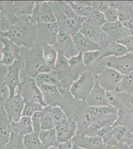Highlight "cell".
I'll return each instance as SVG.
<instances>
[{
  "instance_id": "cell-43",
  "label": "cell",
  "mask_w": 133,
  "mask_h": 149,
  "mask_svg": "<svg viewBox=\"0 0 133 149\" xmlns=\"http://www.w3.org/2000/svg\"><path fill=\"white\" fill-rule=\"evenodd\" d=\"M32 122V128L33 133L39 135V133L41 130V111L36 112L31 117Z\"/></svg>"
},
{
  "instance_id": "cell-30",
  "label": "cell",
  "mask_w": 133,
  "mask_h": 149,
  "mask_svg": "<svg viewBox=\"0 0 133 149\" xmlns=\"http://www.w3.org/2000/svg\"><path fill=\"white\" fill-rule=\"evenodd\" d=\"M117 125L125 126L133 132V107L118 111L117 118L113 126Z\"/></svg>"
},
{
  "instance_id": "cell-45",
  "label": "cell",
  "mask_w": 133,
  "mask_h": 149,
  "mask_svg": "<svg viewBox=\"0 0 133 149\" xmlns=\"http://www.w3.org/2000/svg\"><path fill=\"white\" fill-rule=\"evenodd\" d=\"M117 42L125 46L129 52L133 54V35H129L124 38L118 41Z\"/></svg>"
},
{
  "instance_id": "cell-9",
  "label": "cell",
  "mask_w": 133,
  "mask_h": 149,
  "mask_svg": "<svg viewBox=\"0 0 133 149\" xmlns=\"http://www.w3.org/2000/svg\"><path fill=\"white\" fill-rule=\"evenodd\" d=\"M123 74L115 70L104 67L102 70L95 76V80L106 92L116 91Z\"/></svg>"
},
{
  "instance_id": "cell-56",
  "label": "cell",
  "mask_w": 133,
  "mask_h": 149,
  "mask_svg": "<svg viewBox=\"0 0 133 149\" xmlns=\"http://www.w3.org/2000/svg\"><path fill=\"white\" fill-rule=\"evenodd\" d=\"M132 96H133V94H132Z\"/></svg>"
},
{
  "instance_id": "cell-25",
  "label": "cell",
  "mask_w": 133,
  "mask_h": 149,
  "mask_svg": "<svg viewBox=\"0 0 133 149\" xmlns=\"http://www.w3.org/2000/svg\"><path fill=\"white\" fill-rule=\"evenodd\" d=\"M34 79L38 87L43 85L56 86L58 88L61 87V78L60 75L57 72L54 70L49 72L40 74Z\"/></svg>"
},
{
  "instance_id": "cell-5",
  "label": "cell",
  "mask_w": 133,
  "mask_h": 149,
  "mask_svg": "<svg viewBox=\"0 0 133 149\" xmlns=\"http://www.w3.org/2000/svg\"><path fill=\"white\" fill-rule=\"evenodd\" d=\"M24 66V61L22 55L11 66L7 67L8 71L2 81L7 86L10 93V96L15 95L21 83L20 73Z\"/></svg>"
},
{
  "instance_id": "cell-24",
  "label": "cell",
  "mask_w": 133,
  "mask_h": 149,
  "mask_svg": "<svg viewBox=\"0 0 133 149\" xmlns=\"http://www.w3.org/2000/svg\"><path fill=\"white\" fill-rule=\"evenodd\" d=\"M10 127L12 133L22 137L33 132L31 117L22 116L19 120L12 121Z\"/></svg>"
},
{
  "instance_id": "cell-47",
  "label": "cell",
  "mask_w": 133,
  "mask_h": 149,
  "mask_svg": "<svg viewBox=\"0 0 133 149\" xmlns=\"http://www.w3.org/2000/svg\"><path fill=\"white\" fill-rule=\"evenodd\" d=\"M129 146L125 143H118L112 146H106L104 149H129Z\"/></svg>"
},
{
  "instance_id": "cell-22",
  "label": "cell",
  "mask_w": 133,
  "mask_h": 149,
  "mask_svg": "<svg viewBox=\"0 0 133 149\" xmlns=\"http://www.w3.org/2000/svg\"><path fill=\"white\" fill-rule=\"evenodd\" d=\"M133 141V132L124 126H113L112 131V142L111 145L118 143H125L129 146Z\"/></svg>"
},
{
  "instance_id": "cell-16",
  "label": "cell",
  "mask_w": 133,
  "mask_h": 149,
  "mask_svg": "<svg viewBox=\"0 0 133 149\" xmlns=\"http://www.w3.org/2000/svg\"><path fill=\"white\" fill-rule=\"evenodd\" d=\"M71 144L85 149H104L106 146L97 136L78 134L72 138Z\"/></svg>"
},
{
  "instance_id": "cell-44",
  "label": "cell",
  "mask_w": 133,
  "mask_h": 149,
  "mask_svg": "<svg viewBox=\"0 0 133 149\" xmlns=\"http://www.w3.org/2000/svg\"><path fill=\"white\" fill-rule=\"evenodd\" d=\"M102 13L104 15L106 22H116L118 20V10L113 8L109 7Z\"/></svg>"
},
{
  "instance_id": "cell-19",
  "label": "cell",
  "mask_w": 133,
  "mask_h": 149,
  "mask_svg": "<svg viewBox=\"0 0 133 149\" xmlns=\"http://www.w3.org/2000/svg\"><path fill=\"white\" fill-rule=\"evenodd\" d=\"M86 19V17H81L75 15L57 21V22L60 31L72 36L79 32Z\"/></svg>"
},
{
  "instance_id": "cell-21",
  "label": "cell",
  "mask_w": 133,
  "mask_h": 149,
  "mask_svg": "<svg viewBox=\"0 0 133 149\" xmlns=\"http://www.w3.org/2000/svg\"><path fill=\"white\" fill-rule=\"evenodd\" d=\"M72 42L76 51L78 53L100 50V45L88 39L79 32L72 36Z\"/></svg>"
},
{
  "instance_id": "cell-29",
  "label": "cell",
  "mask_w": 133,
  "mask_h": 149,
  "mask_svg": "<svg viewBox=\"0 0 133 149\" xmlns=\"http://www.w3.org/2000/svg\"><path fill=\"white\" fill-rule=\"evenodd\" d=\"M42 56L45 63L49 68L53 70L58 58V53L53 46L47 43L41 45Z\"/></svg>"
},
{
  "instance_id": "cell-35",
  "label": "cell",
  "mask_w": 133,
  "mask_h": 149,
  "mask_svg": "<svg viewBox=\"0 0 133 149\" xmlns=\"http://www.w3.org/2000/svg\"><path fill=\"white\" fill-rule=\"evenodd\" d=\"M50 115L54 128L66 121L68 118L65 112L60 107H51Z\"/></svg>"
},
{
  "instance_id": "cell-26",
  "label": "cell",
  "mask_w": 133,
  "mask_h": 149,
  "mask_svg": "<svg viewBox=\"0 0 133 149\" xmlns=\"http://www.w3.org/2000/svg\"><path fill=\"white\" fill-rule=\"evenodd\" d=\"M100 50L102 53L101 60L104 58L119 57L129 53L125 46L117 42H109Z\"/></svg>"
},
{
  "instance_id": "cell-11",
  "label": "cell",
  "mask_w": 133,
  "mask_h": 149,
  "mask_svg": "<svg viewBox=\"0 0 133 149\" xmlns=\"http://www.w3.org/2000/svg\"><path fill=\"white\" fill-rule=\"evenodd\" d=\"M0 42L3 44L1 49L2 57L0 59V64L7 67L11 66L20 57V48L10 39L1 36H0Z\"/></svg>"
},
{
  "instance_id": "cell-3",
  "label": "cell",
  "mask_w": 133,
  "mask_h": 149,
  "mask_svg": "<svg viewBox=\"0 0 133 149\" xmlns=\"http://www.w3.org/2000/svg\"><path fill=\"white\" fill-rule=\"evenodd\" d=\"M96 74L91 70L81 73L72 82L69 92L74 98L80 101H86L95 83Z\"/></svg>"
},
{
  "instance_id": "cell-42",
  "label": "cell",
  "mask_w": 133,
  "mask_h": 149,
  "mask_svg": "<svg viewBox=\"0 0 133 149\" xmlns=\"http://www.w3.org/2000/svg\"><path fill=\"white\" fill-rule=\"evenodd\" d=\"M113 126L103 128L97 131L94 135L100 137L106 146H110L112 142V131Z\"/></svg>"
},
{
  "instance_id": "cell-7",
  "label": "cell",
  "mask_w": 133,
  "mask_h": 149,
  "mask_svg": "<svg viewBox=\"0 0 133 149\" xmlns=\"http://www.w3.org/2000/svg\"><path fill=\"white\" fill-rule=\"evenodd\" d=\"M36 39L35 45H40L43 43H47L51 46L55 44L59 28L57 22L49 24H36Z\"/></svg>"
},
{
  "instance_id": "cell-52",
  "label": "cell",
  "mask_w": 133,
  "mask_h": 149,
  "mask_svg": "<svg viewBox=\"0 0 133 149\" xmlns=\"http://www.w3.org/2000/svg\"><path fill=\"white\" fill-rule=\"evenodd\" d=\"M129 3H130V6L131 7L133 10V1H129Z\"/></svg>"
},
{
  "instance_id": "cell-2",
  "label": "cell",
  "mask_w": 133,
  "mask_h": 149,
  "mask_svg": "<svg viewBox=\"0 0 133 149\" xmlns=\"http://www.w3.org/2000/svg\"><path fill=\"white\" fill-rule=\"evenodd\" d=\"M23 58L24 66L20 73V78L29 77L35 79L40 74L52 70L44 62L40 45H35L31 50L27 51Z\"/></svg>"
},
{
  "instance_id": "cell-31",
  "label": "cell",
  "mask_w": 133,
  "mask_h": 149,
  "mask_svg": "<svg viewBox=\"0 0 133 149\" xmlns=\"http://www.w3.org/2000/svg\"><path fill=\"white\" fill-rule=\"evenodd\" d=\"M39 137L41 142L46 149L51 147H58L59 144L55 128L41 130L39 133Z\"/></svg>"
},
{
  "instance_id": "cell-41",
  "label": "cell",
  "mask_w": 133,
  "mask_h": 149,
  "mask_svg": "<svg viewBox=\"0 0 133 149\" xmlns=\"http://www.w3.org/2000/svg\"><path fill=\"white\" fill-rule=\"evenodd\" d=\"M23 139L22 136L11 133L10 140L2 149H25Z\"/></svg>"
},
{
  "instance_id": "cell-54",
  "label": "cell",
  "mask_w": 133,
  "mask_h": 149,
  "mask_svg": "<svg viewBox=\"0 0 133 149\" xmlns=\"http://www.w3.org/2000/svg\"><path fill=\"white\" fill-rule=\"evenodd\" d=\"M129 148H131V149H133V142L132 143V144L129 146Z\"/></svg>"
},
{
  "instance_id": "cell-38",
  "label": "cell",
  "mask_w": 133,
  "mask_h": 149,
  "mask_svg": "<svg viewBox=\"0 0 133 149\" xmlns=\"http://www.w3.org/2000/svg\"><path fill=\"white\" fill-rule=\"evenodd\" d=\"M51 107H43L41 111V130H46L54 129V127L51 118L50 110Z\"/></svg>"
},
{
  "instance_id": "cell-36",
  "label": "cell",
  "mask_w": 133,
  "mask_h": 149,
  "mask_svg": "<svg viewBox=\"0 0 133 149\" xmlns=\"http://www.w3.org/2000/svg\"><path fill=\"white\" fill-rule=\"evenodd\" d=\"M102 53L100 50L89 51L83 53V62L88 68L94 66L101 60Z\"/></svg>"
},
{
  "instance_id": "cell-18",
  "label": "cell",
  "mask_w": 133,
  "mask_h": 149,
  "mask_svg": "<svg viewBox=\"0 0 133 149\" xmlns=\"http://www.w3.org/2000/svg\"><path fill=\"white\" fill-rule=\"evenodd\" d=\"M42 92L43 100L46 106L60 107L64 100L58 87L52 85H43L39 87Z\"/></svg>"
},
{
  "instance_id": "cell-13",
  "label": "cell",
  "mask_w": 133,
  "mask_h": 149,
  "mask_svg": "<svg viewBox=\"0 0 133 149\" xmlns=\"http://www.w3.org/2000/svg\"><path fill=\"white\" fill-rule=\"evenodd\" d=\"M53 47L59 54L64 56L68 60L79 53L74 46L72 36L60 30L56 42Z\"/></svg>"
},
{
  "instance_id": "cell-28",
  "label": "cell",
  "mask_w": 133,
  "mask_h": 149,
  "mask_svg": "<svg viewBox=\"0 0 133 149\" xmlns=\"http://www.w3.org/2000/svg\"><path fill=\"white\" fill-rule=\"evenodd\" d=\"M14 3L15 1H0V10L8 27L15 24L19 19L15 14Z\"/></svg>"
},
{
  "instance_id": "cell-14",
  "label": "cell",
  "mask_w": 133,
  "mask_h": 149,
  "mask_svg": "<svg viewBox=\"0 0 133 149\" xmlns=\"http://www.w3.org/2000/svg\"><path fill=\"white\" fill-rule=\"evenodd\" d=\"M56 133L58 143L71 142L77 131V122L70 118L56 127Z\"/></svg>"
},
{
  "instance_id": "cell-39",
  "label": "cell",
  "mask_w": 133,
  "mask_h": 149,
  "mask_svg": "<svg viewBox=\"0 0 133 149\" xmlns=\"http://www.w3.org/2000/svg\"><path fill=\"white\" fill-rule=\"evenodd\" d=\"M118 20L124 24L130 20L133 17V10L129 1H125L123 6L118 10Z\"/></svg>"
},
{
  "instance_id": "cell-33",
  "label": "cell",
  "mask_w": 133,
  "mask_h": 149,
  "mask_svg": "<svg viewBox=\"0 0 133 149\" xmlns=\"http://www.w3.org/2000/svg\"><path fill=\"white\" fill-rule=\"evenodd\" d=\"M23 142L25 149H46L41 142L39 135L33 132L24 136Z\"/></svg>"
},
{
  "instance_id": "cell-6",
  "label": "cell",
  "mask_w": 133,
  "mask_h": 149,
  "mask_svg": "<svg viewBox=\"0 0 133 149\" xmlns=\"http://www.w3.org/2000/svg\"><path fill=\"white\" fill-rule=\"evenodd\" d=\"M18 90L24 102H34L45 107L42 92L36 85L34 78L26 77L22 79Z\"/></svg>"
},
{
  "instance_id": "cell-1",
  "label": "cell",
  "mask_w": 133,
  "mask_h": 149,
  "mask_svg": "<svg viewBox=\"0 0 133 149\" xmlns=\"http://www.w3.org/2000/svg\"><path fill=\"white\" fill-rule=\"evenodd\" d=\"M0 36L10 39L19 47L22 46L29 51L35 45L36 29V26L29 21L28 17H21L7 31L0 30Z\"/></svg>"
},
{
  "instance_id": "cell-46",
  "label": "cell",
  "mask_w": 133,
  "mask_h": 149,
  "mask_svg": "<svg viewBox=\"0 0 133 149\" xmlns=\"http://www.w3.org/2000/svg\"><path fill=\"white\" fill-rule=\"evenodd\" d=\"M10 96V93L7 86L3 81H0V107L3 106L4 102Z\"/></svg>"
},
{
  "instance_id": "cell-23",
  "label": "cell",
  "mask_w": 133,
  "mask_h": 149,
  "mask_svg": "<svg viewBox=\"0 0 133 149\" xmlns=\"http://www.w3.org/2000/svg\"><path fill=\"white\" fill-rule=\"evenodd\" d=\"M10 122L3 106L0 107V149L8 143L11 136Z\"/></svg>"
},
{
  "instance_id": "cell-8",
  "label": "cell",
  "mask_w": 133,
  "mask_h": 149,
  "mask_svg": "<svg viewBox=\"0 0 133 149\" xmlns=\"http://www.w3.org/2000/svg\"><path fill=\"white\" fill-rule=\"evenodd\" d=\"M100 61L104 67L112 68L123 75L133 72V54L131 53L119 57L104 58Z\"/></svg>"
},
{
  "instance_id": "cell-34",
  "label": "cell",
  "mask_w": 133,
  "mask_h": 149,
  "mask_svg": "<svg viewBox=\"0 0 133 149\" xmlns=\"http://www.w3.org/2000/svg\"><path fill=\"white\" fill-rule=\"evenodd\" d=\"M116 91L132 95L133 93V72L123 75Z\"/></svg>"
},
{
  "instance_id": "cell-15",
  "label": "cell",
  "mask_w": 133,
  "mask_h": 149,
  "mask_svg": "<svg viewBox=\"0 0 133 149\" xmlns=\"http://www.w3.org/2000/svg\"><path fill=\"white\" fill-rule=\"evenodd\" d=\"M101 29L107 35L109 42H117L131 35L119 20L116 22H106L101 27Z\"/></svg>"
},
{
  "instance_id": "cell-48",
  "label": "cell",
  "mask_w": 133,
  "mask_h": 149,
  "mask_svg": "<svg viewBox=\"0 0 133 149\" xmlns=\"http://www.w3.org/2000/svg\"><path fill=\"white\" fill-rule=\"evenodd\" d=\"M122 24L130 32V34L133 35V17L128 22Z\"/></svg>"
},
{
  "instance_id": "cell-51",
  "label": "cell",
  "mask_w": 133,
  "mask_h": 149,
  "mask_svg": "<svg viewBox=\"0 0 133 149\" xmlns=\"http://www.w3.org/2000/svg\"><path fill=\"white\" fill-rule=\"evenodd\" d=\"M71 149H85L79 147V146H76V145H72V148Z\"/></svg>"
},
{
  "instance_id": "cell-10",
  "label": "cell",
  "mask_w": 133,
  "mask_h": 149,
  "mask_svg": "<svg viewBox=\"0 0 133 149\" xmlns=\"http://www.w3.org/2000/svg\"><path fill=\"white\" fill-rule=\"evenodd\" d=\"M24 102L17 90L15 95L9 96L3 104V108L10 122L17 121L22 117Z\"/></svg>"
},
{
  "instance_id": "cell-4",
  "label": "cell",
  "mask_w": 133,
  "mask_h": 149,
  "mask_svg": "<svg viewBox=\"0 0 133 149\" xmlns=\"http://www.w3.org/2000/svg\"><path fill=\"white\" fill-rule=\"evenodd\" d=\"M29 21L36 25L38 24H49L56 22V18L51 5V1H35V4Z\"/></svg>"
},
{
  "instance_id": "cell-37",
  "label": "cell",
  "mask_w": 133,
  "mask_h": 149,
  "mask_svg": "<svg viewBox=\"0 0 133 149\" xmlns=\"http://www.w3.org/2000/svg\"><path fill=\"white\" fill-rule=\"evenodd\" d=\"M86 22L91 26L101 29L106 23V21L102 12L95 10L86 17Z\"/></svg>"
},
{
  "instance_id": "cell-53",
  "label": "cell",
  "mask_w": 133,
  "mask_h": 149,
  "mask_svg": "<svg viewBox=\"0 0 133 149\" xmlns=\"http://www.w3.org/2000/svg\"><path fill=\"white\" fill-rule=\"evenodd\" d=\"M47 149H58L57 147H51Z\"/></svg>"
},
{
  "instance_id": "cell-49",
  "label": "cell",
  "mask_w": 133,
  "mask_h": 149,
  "mask_svg": "<svg viewBox=\"0 0 133 149\" xmlns=\"http://www.w3.org/2000/svg\"><path fill=\"white\" fill-rule=\"evenodd\" d=\"M0 27L3 29L4 31H6L8 29V26L7 24L5 19L3 17L2 12L0 10Z\"/></svg>"
},
{
  "instance_id": "cell-12",
  "label": "cell",
  "mask_w": 133,
  "mask_h": 149,
  "mask_svg": "<svg viewBox=\"0 0 133 149\" xmlns=\"http://www.w3.org/2000/svg\"><path fill=\"white\" fill-rule=\"evenodd\" d=\"M106 97L108 106L117 109L118 111L133 107L132 95L117 91L106 92Z\"/></svg>"
},
{
  "instance_id": "cell-40",
  "label": "cell",
  "mask_w": 133,
  "mask_h": 149,
  "mask_svg": "<svg viewBox=\"0 0 133 149\" xmlns=\"http://www.w3.org/2000/svg\"><path fill=\"white\" fill-rule=\"evenodd\" d=\"M43 106L41 104L34 102H24V109L22 111V116L31 117L36 112L41 111Z\"/></svg>"
},
{
  "instance_id": "cell-32",
  "label": "cell",
  "mask_w": 133,
  "mask_h": 149,
  "mask_svg": "<svg viewBox=\"0 0 133 149\" xmlns=\"http://www.w3.org/2000/svg\"><path fill=\"white\" fill-rule=\"evenodd\" d=\"M35 4V1H15L14 8L18 18L31 15Z\"/></svg>"
},
{
  "instance_id": "cell-17",
  "label": "cell",
  "mask_w": 133,
  "mask_h": 149,
  "mask_svg": "<svg viewBox=\"0 0 133 149\" xmlns=\"http://www.w3.org/2000/svg\"><path fill=\"white\" fill-rule=\"evenodd\" d=\"M118 112V110H115L100 114L89 126L86 135H94L100 129L107 126H113L117 118Z\"/></svg>"
},
{
  "instance_id": "cell-27",
  "label": "cell",
  "mask_w": 133,
  "mask_h": 149,
  "mask_svg": "<svg viewBox=\"0 0 133 149\" xmlns=\"http://www.w3.org/2000/svg\"><path fill=\"white\" fill-rule=\"evenodd\" d=\"M77 15L87 17L93 11V1H66Z\"/></svg>"
},
{
  "instance_id": "cell-50",
  "label": "cell",
  "mask_w": 133,
  "mask_h": 149,
  "mask_svg": "<svg viewBox=\"0 0 133 149\" xmlns=\"http://www.w3.org/2000/svg\"><path fill=\"white\" fill-rule=\"evenodd\" d=\"M58 149H71L72 144L71 142L60 143L58 145Z\"/></svg>"
},
{
  "instance_id": "cell-20",
  "label": "cell",
  "mask_w": 133,
  "mask_h": 149,
  "mask_svg": "<svg viewBox=\"0 0 133 149\" xmlns=\"http://www.w3.org/2000/svg\"><path fill=\"white\" fill-rule=\"evenodd\" d=\"M86 102L89 107H100L108 106L106 91L100 86L96 80Z\"/></svg>"
},
{
  "instance_id": "cell-55",
  "label": "cell",
  "mask_w": 133,
  "mask_h": 149,
  "mask_svg": "<svg viewBox=\"0 0 133 149\" xmlns=\"http://www.w3.org/2000/svg\"><path fill=\"white\" fill-rule=\"evenodd\" d=\"M129 149H131V148H129Z\"/></svg>"
}]
</instances>
